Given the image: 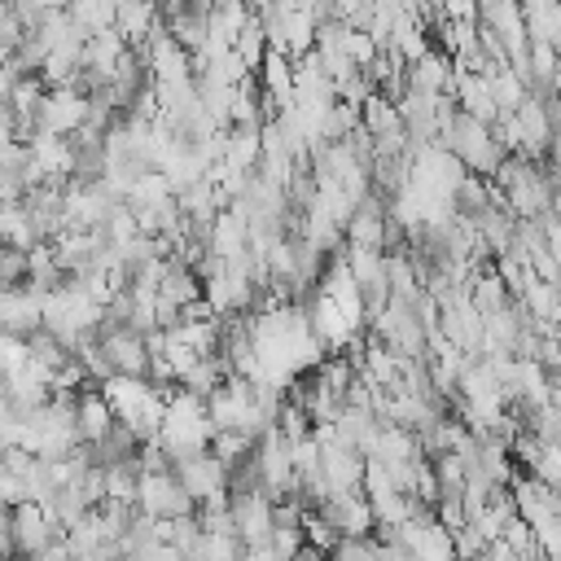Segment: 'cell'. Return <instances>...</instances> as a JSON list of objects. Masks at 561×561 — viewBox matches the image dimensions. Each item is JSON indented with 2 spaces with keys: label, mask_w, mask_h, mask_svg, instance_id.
I'll list each match as a JSON object with an SVG mask.
<instances>
[{
  "label": "cell",
  "mask_w": 561,
  "mask_h": 561,
  "mask_svg": "<svg viewBox=\"0 0 561 561\" xmlns=\"http://www.w3.org/2000/svg\"><path fill=\"white\" fill-rule=\"evenodd\" d=\"M495 188L504 193V206L517 215V219H543L557 202V180L548 171V162H535L526 153H508L495 171Z\"/></svg>",
  "instance_id": "6da1fadb"
},
{
  "label": "cell",
  "mask_w": 561,
  "mask_h": 561,
  "mask_svg": "<svg viewBox=\"0 0 561 561\" xmlns=\"http://www.w3.org/2000/svg\"><path fill=\"white\" fill-rule=\"evenodd\" d=\"M438 145H443L447 153H456L469 175H482V180H495L500 162L508 158L504 145H500V136H495V127L482 123V118H469V114H456Z\"/></svg>",
  "instance_id": "7a4b0ae2"
},
{
  "label": "cell",
  "mask_w": 561,
  "mask_h": 561,
  "mask_svg": "<svg viewBox=\"0 0 561 561\" xmlns=\"http://www.w3.org/2000/svg\"><path fill=\"white\" fill-rule=\"evenodd\" d=\"M4 557H39V552H48L66 530L48 517V508L44 504H35V500H26V504H18V508H4Z\"/></svg>",
  "instance_id": "3957f363"
},
{
  "label": "cell",
  "mask_w": 561,
  "mask_h": 561,
  "mask_svg": "<svg viewBox=\"0 0 561 561\" xmlns=\"http://www.w3.org/2000/svg\"><path fill=\"white\" fill-rule=\"evenodd\" d=\"M175 478H180V486L197 500V508H206V504H228V495H232V486H228V465L215 456V451H202V456H188V460H180L175 465Z\"/></svg>",
  "instance_id": "277c9868"
},
{
  "label": "cell",
  "mask_w": 561,
  "mask_h": 561,
  "mask_svg": "<svg viewBox=\"0 0 561 561\" xmlns=\"http://www.w3.org/2000/svg\"><path fill=\"white\" fill-rule=\"evenodd\" d=\"M228 513H232L237 539L245 548L272 543V530H276V500L272 495H263V491H232L228 495Z\"/></svg>",
  "instance_id": "5b68a950"
},
{
  "label": "cell",
  "mask_w": 561,
  "mask_h": 561,
  "mask_svg": "<svg viewBox=\"0 0 561 561\" xmlns=\"http://www.w3.org/2000/svg\"><path fill=\"white\" fill-rule=\"evenodd\" d=\"M88 123V92L79 88H48L35 110V136H75Z\"/></svg>",
  "instance_id": "8992f818"
},
{
  "label": "cell",
  "mask_w": 561,
  "mask_h": 561,
  "mask_svg": "<svg viewBox=\"0 0 561 561\" xmlns=\"http://www.w3.org/2000/svg\"><path fill=\"white\" fill-rule=\"evenodd\" d=\"M136 508L149 513V517L175 522V517H193V513H197V500L180 486L175 469H167V473H145V478H140V500H136Z\"/></svg>",
  "instance_id": "52a82bcc"
},
{
  "label": "cell",
  "mask_w": 561,
  "mask_h": 561,
  "mask_svg": "<svg viewBox=\"0 0 561 561\" xmlns=\"http://www.w3.org/2000/svg\"><path fill=\"white\" fill-rule=\"evenodd\" d=\"M101 351H105L114 377H149L153 351H149L145 333H136V329H101Z\"/></svg>",
  "instance_id": "ba28073f"
},
{
  "label": "cell",
  "mask_w": 561,
  "mask_h": 561,
  "mask_svg": "<svg viewBox=\"0 0 561 561\" xmlns=\"http://www.w3.org/2000/svg\"><path fill=\"white\" fill-rule=\"evenodd\" d=\"M386 232H390V202L381 193H368L351 224H346V245L355 250H386Z\"/></svg>",
  "instance_id": "9c48e42d"
},
{
  "label": "cell",
  "mask_w": 561,
  "mask_h": 561,
  "mask_svg": "<svg viewBox=\"0 0 561 561\" xmlns=\"http://www.w3.org/2000/svg\"><path fill=\"white\" fill-rule=\"evenodd\" d=\"M316 513H324L342 539H368L373 526H377V513H373V504H368L364 491L359 495H329Z\"/></svg>",
  "instance_id": "30bf717a"
},
{
  "label": "cell",
  "mask_w": 561,
  "mask_h": 561,
  "mask_svg": "<svg viewBox=\"0 0 561 561\" xmlns=\"http://www.w3.org/2000/svg\"><path fill=\"white\" fill-rule=\"evenodd\" d=\"M0 320H4V333H18V337L39 333L44 329V294H35L31 285L4 289L0 294Z\"/></svg>",
  "instance_id": "8fae6325"
},
{
  "label": "cell",
  "mask_w": 561,
  "mask_h": 561,
  "mask_svg": "<svg viewBox=\"0 0 561 561\" xmlns=\"http://www.w3.org/2000/svg\"><path fill=\"white\" fill-rule=\"evenodd\" d=\"M263 162V127L259 123H237L224 136V167L241 175H259Z\"/></svg>",
  "instance_id": "7c38bea8"
},
{
  "label": "cell",
  "mask_w": 561,
  "mask_h": 561,
  "mask_svg": "<svg viewBox=\"0 0 561 561\" xmlns=\"http://www.w3.org/2000/svg\"><path fill=\"white\" fill-rule=\"evenodd\" d=\"M456 105H460V114L482 118V123H491V127H495V118H500L491 79H486V75H473V70H460V66H456Z\"/></svg>",
  "instance_id": "4fadbf2b"
},
{
  "label": "cell",
  "mask_w": 561,
  "mask_h": 561,
  "mask_svg": "<svg viewBox=\"0 0 561 561\" xmlns=\"http://www.w3.org/2000/svg\"><path fill=\"white\" fill-rule=\"evenodd\" d=\"M469 302L478 307V316H482V320H491V316L508 311L517 298H513V289L504 285V276H500V272H495V263H491V267H478V272L469 276Z\"/></svg>",
  "instance_id": "5bb4252c"
},
{
  "label": "cell",
  "mask_w": 561,
  "mask_h": 561,
  "mask_svg": "<svg viewBox=\"0 0 561 561\" xmlns=\"http://www.w3.org/2000/svg\"><path fill=\"white\" fill-rule=\"evenodd\" d=\"M75 408H79V434H83V443H101V438L118 425V412H114V403L105 399L101 386H88V390L75 399Z\"/></svg>",
  "instance_id": "9a60e30c"
},
{
  "label": "cell",
  "mask_w": 561,
  "mask_h": 561,
  "mask_svg": "<svg viewBox=\"0 0 561 561\" xmlns=\"http://www.w3.org/2000/svg\"><path fill=\"white\" fill-rule=\"evenodd\" d=\"M408 88H416V92H447V96H456V61H451L443 48H434L430 57H421V61H412V66H408Z\"/></svg>",
  "instance_id": "2e32d148"
},
{
  "label": "cell",
  "mask_w": 561,
  "mask_h": 561,
  "mask_svg": "<svg viewBox=\"0 0 561 561\" xmlns=\"http://www.w3.org/2000/svg\"><path fill=\"white\" fill-rule=\"evenodd\" d=\"M359 127H364L373 140H386V136L408 131L403 118H399V105H394L390 96H381V92H373V96L359 105Z\"/></svg>",
  "instance_id": "e0dca14e"
},
{
  "label": "cell",
  "mask_w": 561,
  "mask_h": 561,
  "mask_svg": "<svg viewBox=\"0 0 561 561\" xmlns=\"http://www.w3.org/2000/svg\"><path fill=\"white\" fill-rule=\"evenodd\" d=\"M0 237H4V245H13V250H35V245H44L39 232H35V219H31L26 202L0 210Z\"/></svg>",
  "instance_id": "ac0fdd59"
},
{
  "label": "cell",
  "mask_w": 561,
  "mask_h": 561,
  "mask_svg": "<svg viewBox=\"0 0 561 561\" xmlns=\"http://www.w3.org/2000/svg\"><path fill=\"white\" fill-rule=\"evenodd\" d=\"M70 18L92 35L118 31V0H70Z\"/></svg>",
  "instance_id": "d6986e66"
},
{
  "label": "cell",
  "mask_w": 561,
  "mask_h": 561,
  "mask_svg": "<svg viewBox=\"0 0 561 561\" xmlns=\"http://www.w3.org/2000/svg\"><path fill=\"white\" fill-rule=\"evenodd\" d=\"M241 557H245V543L237 535H210V530L184 552V561H241Z\"/></svg>",
  "instance_id": "ffe728a7"
},
{
  "label": "cell",
  "mask_w": 561,
  "mask_h": 561,
  "mask_svg": "<svg viewBox=\"0 0 561 561\" xmlns=\"http://www.w3.org/2000/svg\"><path fill=\"white\" fill-rule=\"evenodd\" d=\"M491 88H495V105H500V114H517L522 105H526V96H530V83L508 66V70H500L495 79H491Z\"/></svg>",
  "instance_id": "44dd1931"
},
{
  "label": "cell",
  "mask_w": 561,
  "mask_h": 561,
  "mask_svg": "<svg viewBox=\"0 0 561 561\" xmlns=\"http://www.w3.org/2000/svg\"><path fill=\"white\" fill-rule=\"evenodd\" d=\"M167 197H175L171 175H167V171H149V175H145V180L131 188L127 206H158V202H167Z\"/></svg>",
  "instance_id": "7402d4cb"
},
{
  "label": "cell",
  "mask_w": 561,
  "mask_h": 561,
  "mask_svg": "<svg viewBox=\"0 0 561 561\" xmlns=\"http://www.w3.org/2000/svg\"><path fill=\"white\" fill-rule=\"evenodd\" d=\"M342 53L359 66V70H368L377 57H381V44L368 35V31H355V26H346V35H342Z\"/></svg>",
  "instance_id": "603a6c76"
},
{
  "label": "cell",
  "mask_w": 561,
  "mask_h": 561,
  "mask_svg": "<svg viewBox=\"0 0 561 561\" xmlns=\"http://www.w3.org/2000/svg\"><path fill=\"white\" fill-rule=\"evenodd\" d=\"M26 280H31V250L4 245V250H0V285H4V289H18V285H26Z\"/></svg>",
  "instance_id": "cb8c5ba5"
},
{
  "label": "cell",
  "mask_w": 561,
  "mask_h": 561,
  "mask_svg": "<svg viewBox=\"0 0 561 561\" xmlns=\"http://www.w3.org/2000/svg\"><path fill=\"white\" fill-rule=\"evenodd\" d=\"M504 543H508L517 557H526V552H535V548H539V535H535V526H530L526 517H513V522H508V530H504Z\"/></svg>",
  "instance_id": "d4e9b609"
},
{
  "label": "cell",
  "mask_w": 561,
  "mask_h": 561,
  "mask_svg": "<svg viewBox=\"0 0 561 561\" xmlns=\"http://www.w3.org/2000/svg\"><path fill=\"white\" fill-rule=\"evenodd\" d=\"M0 500H4V508H18V504H26L31 500V491H26V478L22 473H0Z\"/></svg>",
  "instance_id": "484cf974"
},
{
  "label": "cell",
  "mask_w": 561,
  "mask_h": 561,
  "mask_svg": "<svg viewBox=\"0 0 561 561\" xmlns=\"http://www.w3.org/2000/svg\"><path fill=\"white\" fill-rule=\"evenodd\" d=\"M447 22H478V0H438Z\"/></svg>",
  "instance_id": "4316f807"
}]
</instances>
